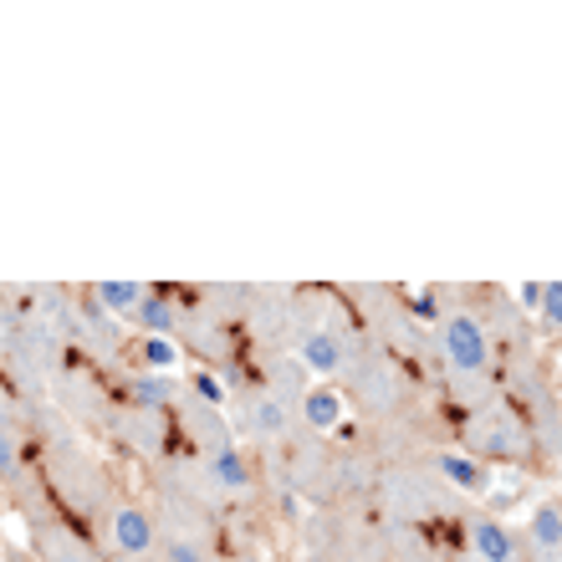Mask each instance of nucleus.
Instances as JSON below:
<instances>
[{"label":"nucleus","instance_id":"1","mask_svg":"<svg viewBox=\"0 0 562 562\" xmlns=\"http://www.w3.org/2000/svg\"><path fill=\"white\" fill-rule=\"evenodd\" d=\"M435 348H440L445 379L456 389L460 404H481L496 400V369H502V353H496V327L481 307L471 302H456V307L440 312V333H435Z\"/></svg>","mask_w":562,"mask_h":562},{"label":"nucleus","instance_id":"2","mask_svg":"<svg viewBox=\"0 0 562 562\" xmlns=\"http://www.w3.org/2000/svg\"><path fill=\"white\" fill-rule=\"evenodd\" d=\"M460 450L475 456L481 465H542L532 425L506 394H496L491 404H481V409L460 419Z\"/></svg>","mask_w":562,"mask_h":562},{"label":"nucleus","instance_id":"3","mask_svg":"<svg viewBox=\"0 0 562 562\" xmlns=\"http://www.w3.org/2000/svg\"><path fill=\"white\" fill-rule=\"evenodd\" d=\"M98 542L113 562H159L164 521L144 502H108L98 512Z\"/></svg>","mask_w":562,"mask_h":562},{"label":"nucleus","instance_id":"4","mask_svg":"<svg viewBox=\"0 0 562 562\" xmlns=\"http://www.w3.org/2000/svg\"><path fill=\"white\" fill-rule=\"evenodd\" d=\"M342 373H348V389H342V394H348L369 419H384V415L400 409L404 384H400V369H394L384 353H363V348H353Z\"/></svg>","mask_w":562,"mask_h":562},{"label":"nucleus","instance_id":"5","mask_svg":"<svg viewBox=\"0 0 562 562\" xmlns=\"http://www.w3.org/2000/svg\"><path fill=\"white\" fill-rule=\"evenodd\" d=\"M296 363H302V373L307 379H338L342 369H348V353H353V342L342 338L338 327H327V323H307L302 333H296Z\"/></svg>","mask_w":562,"mask_h":562},{"label":"nucleus","instance_id":"6","mask_svg":"<svg viewBox=\"0 0 562 562\" xmlns=\"http://www.w3.org/2000/svg\"><path fill=\"white\" fill-rule=\"evenodd\" d=\"M465 558L471 562H527V542L517 527H506L491 512H471L465 517Z\"/></svg>","mask_w":562,"mask_h":562},{"label":"nucleus","instance_id":"7","mask_svg":"<svg viewBox=\"0 0 562 562\" xmlns=\"http://www.w3.org/2000/svg\"><path fill=\"white\" fill-rule=\"evenodd\" d=\"M246 429H251L256 440H267V445L292 440V429H296V404H286L277 389H256L251 400H246Z\"/></svg>","mask_w":562,"mask_h":562},{"label":"nucleus","instance_id":"8","mask_svg":"<svg viewBox=\"0 0 562 562\" xmlns=\"http://www.w3.org/2000/svg\"><path fill=\"white\" fill-rule=\"evenodd\" d=\"M348 419V394L338 384H307V394L296 400V425L307 435H338Z\"/></svg>","mask_w":562,"mask_h":562},{"label":"nucleus","instance_id":"9","mask_svg":"<svg viewBox=\"0 0 562 562\" xmlns=\"http://www.w3.org/2000/svg\"><path fill=\"white\" fill-rule=\"evenodd\" d=\"M429 475H435L440 486L460 491V496H486V486H491V465L465 456L460 445L456 450H435V456H429Z\"/></svg>","mask_w":562,"mask_h":562},{"label":"nucleus","instance_id":"10","mask_svg":"<svg viewBox=\"0 0 562 562\" xmlns=\"http://www.w3.org/2000/svg\"><path fill=\"white\" fill-rule=\"evenodd\" d=\"M205 481L210 491H221V496H231V502H246L256 491V465L246 450H236V445H225L221 456L205 460Z\"/></svg>","mask_w":562,"mask_h":562},{"label":"nucleus","instance_id":"11","mask_svg":"<svg viewBox=\"0 0 562 562\" xmlns=\"http://www.w3.org/2000/svg\"><path fill=\"white\" fill-rule=\"evenodd\" d=\"M179 415H184V429H190V440H194V450L200 456H221L225 445H236L231 440V425H225V415L221 409H210V404H200V400H179Z\"/></svg>","mask_w":562,"mask_h":562},{"label":"nucleus","instance_id":"12","mask_svg":"<svg viewBox=\"0 0 562 562\" xmlns=\"http://www.w3.org/2000/svg\"><path fill=\"white\" fill-rule=\"evenodd\" d=\"M521 542H527V562H562V496L537 506Z\"/></svg>","mask_w":562,"mask_h":562},{"label":"nucleus","instance_id":"13","mask_svg":"<svg viewBox=\"0 0 562 562\" xmlns=\"http://www.w3.org/2000/svg\"><path fill=\"white\" fill-rule=\"evenodd\" d=\"M113 429L134 445L138 456H164V450H169V425H164V415H154V409H134V404H123L119 419H113Z\"/></svg>","mask_w":562,"mask_h":562},{"label":"nucleus","instance_id":"14","mask_svg":"<svg viewBox=\"0 0 562 562\" xmlns=\"http://www.w3.org/2000/svg\"><path fill=\"white\" fill-rule=\"evenodd\" d=\"M148 292H154L148 281H92V286H88L92 307L103 312L108 323H134V312L144 307Z\"/></svg>","mask_w":562,"mask_h":562},{"label":"nucleus","instance_id":"15","mask_svg":"<svg viewBox=\"0 0 562 562\" xmlns=\"http://www.w3.org/2000/svg\"><path fill=\"white\" fill-rule=\"evenodd\" d=\"M36 558L42 562H103L98 548H88L72 527H61V521H42L36 527Z\"/></svg>","mask_w":562,"mask_h":562},{"label":"nucleus","instance_id":"16","mask_svg":"<svg viewBox=\"0 0 562 562\" xmlns=\"http://www.w3.org/2000/svg\"><path fill=\"white\" fill-rule=\"evenodd\" d=\"M134 327L144 333V338H179V327H184V312L175 307V296L164 292V286H154V292L144 296V307L134 312Z\"/></svg>","mask_w":562,"mask_h":562},{"label":"nucleus","instance_id":"17","mask_svg":"<svg viewBox=\"0 0 562 562\" xmlns=\"http://www.w3.org/2000/svg\"><path fill=\"white\" fill-rule=\"evenodd\" d=\"M159 521H164V517H159ZM159 562H215V552H210V542L200 537V527H184V521H164Z\"/></svg>","mask_w":562,"mask_h":562},{"label":"nucleus","instance_id":"18","mask_svg":"<svg viewBox=\"0 0 562 562\" xmlns=\"http://www.w3.org/2000/svg\"><path fill=\"white\" fill-rule=\"evenodd\" d=\"M123 394H128V404H134V409H154V415H164V409L175 404V394H179V389L169 384V379H154V373H138V379H128V389H123Z\"/></svg>","mask_w":562,"mask_h":562},{"label":"nucleus","instance_id":"19","mask_svg":"<svg viewBox=\"0 0 562 562\" xmlns=\"http://www.w3.org/2000/svg\"><path fill=\"white\" fill-rule=\"evenodd\" d=\"M138 369H144V373H154V369H175V363H179V342L175 338H138Z\"/></svg>","mask_w":562,"mask_h":562},{"label":"nucleus","instance_id":"20","mask_svg":"<svg viewBox=\"0 0 562 562\" xmlns=\"http://www.w3.org/2000/svg\"><path fill=\"white\" fill-rule=\"evenodd\" d=\"M400 302H409V312H415V317H425V323H440V312H445L440 286H404Z\"/></svg>","mask_w":562,"mask_h":562},{"label":"nucleus","instance_id":"21","mask_svg":"<svg viewBox=\"0 0 562 562\" xmlns=\"http://www.w3.org/2000/svg\"><path fill=\"white\" fill-rule=\"evenodd\" d=\"M190 400H200V404H210V409H225V384H221V373L215 369H194L190 373Z\"/></svg>","mask_w":562,"mask_h":562},{"label":"nucleus","instance_id":"22","mask_svg":"<svg viewBox=\"0 0 562 562\" xmlns=\"http://www.w3.org/2000/svg\"><path fill=\"white\" fill-rule=\"evenodd\" d=\"M537 323L548 327L552 338H562V281H548V292H542V307H537Z\"/></svg>","mask_w":562,"mask_h":562},{"label":"nucleus","instance_id":"23","mask_svg":"<svg viewBox=\"0 0 562 562\" xmlns=\"http://www.w3.org/2000/svg\"><path fill=\"white\" fill-rule=\"evenodd\" d=\"M0 475H15V435L0 425Z\"/></svg>","mask_w":562,"mask_h":562},{"label":"nucleus","instance_id":"24","mask_svg":"<svg viewBox=\"0 0 562 562\" xmlns=\"http://www.w3.org/2000/svg\"><path fill=\"white\" fill-rule=\"evenodd\" d=\"M542 292H548V281H527V286L517 292V302H521L527 312H537V307H542Z\"/></svg>","mask_w":562,"mask_h":562},{"label":"nucleus","instance_id":"25","mask_svg":"<svg viewBox=\"0 0 562 562\" xmlns=\"http://www.w3.org/2000/svg\"><path fill=\"white\" fill-rule=\"evenodd\" d=\"M5 562H42L36 552H5Z\"/></svg>","mask_w":562,"mask_h":562}]
</instances>
